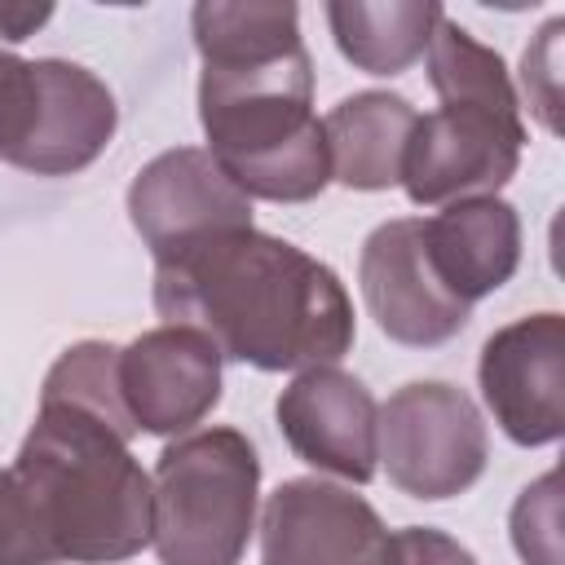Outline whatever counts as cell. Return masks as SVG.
<instances>
[{
	"label": "cell",
	"instance_id": "obj_1",
	"mask_svg": "<svg viewBox=\"0 0 565 565\" xmlns=\"http://www.w3.org/2000/svg\"><path fill=\"white\" fill-rule=\"evenodd\" d=\"M199 75V124L207 154L247 194L309 203L331 181L322 119L313 115V62L291 0H203L190 13Z\"/></svg>",
	"mask_w": 565,
	"mask_h": 565
},
{
	"label": "cell",
	"instance_id": "obj_2",
	"mask_svg": "<svg viewBox=\"0 0 565 565\" xmlns=\"http://www.w3.org/2000/svg\"><path fill=\"white\" fill-rule=\"evenodd\" d=\"M163 327L199 331L256 371L335 366L353 344V305L331 265L252 230L207 234L154 260Z\"/></svg>",
	"mask_w": 565,
	"mask_h": 565
},
{
	"label": "cell",
	"instance_id": "obj_3",
	"mask_svg": "<svg viewBox=\"0 0 565 565\" xmlns=\"http://www.w3.org/2000/svg\"><path fill=\"white\" fill-rule=\"evenodd\" d=\"M154 530V490L102 415L44 402L0 468V565H115Z\"/></svg>",
	"mask_w": 565,
	"mask_h": 565
},
{
	"label": "cell",
	"instance_id": "obj_4",
	"mask_svg": "<svg viewBox=\"0 0 565 565\" xmlns=\"http://www.w3.org/2000/svg\"><path fill=\"white\" fill-rule=\"evenodd\" d=\"M154 530L163 565H238L256 530L260 459L238 428H203L154 463Z\"/></svg>",
	"mask_w": 565,
	"mask_h": 565
},
{
	"label": "cell",
	"instance_id": "obj_5",
	"mask_svg": "<svg viewBox=\"0 0 565 565\" xmlns=\"http://www.w3.org/2000/svg\"><path fill=\"white\" fill-rule=\"evenodd\" d=\"M110 88L75 62L0 53V159L35 177L88 168L115 137Z\"/></svg>",
	"mask_w": 565,
	"mask_h": 565
},
{
	"label": "cell",
	"instance_id": "obj_6",
	"mask_svg": "<svg viewBox=\"0 0 565 565\" xmlns=\"http://www.w3.org/2000/svg\"><path fill=\"white\" fill-rule=\"evenodd\" d=\"M486 424L472 397L446 380L402 384L380 406V459L411 499H455L486 472Z\"/></svg>",
	"mask_w": 565,
	"mask_h": 565
},
{
	"label": "cell",
	"instance_id": "obj_7",
	"mask_svg": "<svg viewBox=\"0 0 565 565\" xmlns=\"http://www.w3.org/2000/svg\"><path fill=\"white\" fill-rule=\"evenodd\" d=\"M525 146L521 106H468L441 102L428 115H415L402 185L415 207H441L459 199L494 194L512 181Z\"/></svg>",
	"mask_w": 565,
	"mask_h": 565
},
{
	"label": "cell",
	"instance_id": "obj_8",
	"mask_svg": "<svg viewBox=\"0 0 565 565\" xmlns=\"http://www.w3.org/2000/svg\"><path fill=\"white\" fill-rule=\"evenodd\" d=\"M358 282H362V300L375 327L406 349L446 344L468 327L472 305H463L437 278L424 252V221L415 216L384 221L380 230L366 234Z\"/></svg>",
	"mask_w": 565,
	"mask_h": 565
},
{
	"label": "cell",
	"instance_id": "obj_9",
	"mask_svg": "<svg viewBox=\"0 0 565 565\" xmlns=\"http://www.w3.org/2000/svg\"><path fill=\"white\" fill-rule=\"evenodd\" d=\"M477 380L516 446H552L565 433V318L530 313L499 327L481 344Z\"/></svg>",
	"mask_w": 565,
	"mask_h": 565
},
{
	"label": "cell",
	"instance_id": "obj_10",
	"mask_svg": "<svg viewBox=\"0 0 565 565\" xmlns=\"http://www.w3.org/2000/svg\"><path fill=\"white\" fill-rule=\"evenodd\" d=\"M260 565H388V530L362 494L296 477L265 499Z\"/></svg>",
	"mask_w": 565,
	"mask_h": 565
},
{
	"label": "cell",
	"instance_id": "obj_11",
	"mask_svg": "<svg viewBox=\"0 0 565 565\" xmlns=\"http://www.w3.org/2000/svg\"><path fill=\"white\" fill-rule=\"evenodd\" d=\"M128 216L159 256L225 230H252V199L199 146L154 154L128 185Z\"/></svg>",
	"mask_w": 565,
	"mask_h": 565
},
{
	"label": "cell",
	"instance_id": "obj_12",
	"mask_svg": "<svg viewBox=\"0 0 565 565\" xmlns=\"http://www.w3.org/2000/svg\"><path fill=\"white\" fill-rule=\"evenodd\" d=\"M278 428L287 446L318 472L366 486L380 463V406L366 384L340 366L300 371L278 393Z\"/></svg>",
	"mask_w": 565,
	"mask_h": 565
},
{
	"label": "cell",
	"instance_id": "obj_13",
	"mask_svg": "<svg viewBox=\"0 0 565 565\" xmlns=\"http://www.w3.org/2000/svg\"><path fill=\"white\" fill-rule=\"evenodd\" d=\"M119 397L137 433H190L221 402V353L185 327L141 331L119 349Z\"/></svg>",
	"mask_w": 565,
	"mask_h": 565
},
{
	"label": "cell",
	"instance_id": "obj_14",
	"mask_svg": "<svg viewBox=\"0 0 565 565\" xmlns=\"http://www.w3.org/2000/svg\"><path fill=\"white\" fill-rule=\"evenodd\" d=\"M424 252L463 305L499 291L521 265V216L512 203L481 194L446 203L433 221H424Z\"/></svg>",
	"mask_w": 565,
	"mask_h": 565
},
{
	"label": "cell",
	"instance_id": "obj_15",
	"mask_svg": "<svg viewBox=\"0 0 565 565\" xmlns=\"http://www.w3.org/2000/svg\"><path fill=\"white\" fill-rule=\"evenodd\" d=\"M415 128V110L397 93H353L327 119L331 181L349 190H388L402 181V154Z\"/></svg>",
	"mask_w": 565,
	"mask_h": 565
},
{
	"label": "cell",
	"instance_id": "obj_16",
	"mask_svg": "<svg viewBox=\"0 0 565 565\" xmlns=\"http://www.w3.org/2000/svg\"><path fill=\"white\" fill-rule=\"evenodd\" d=\"M446 13L433 0H388V4L331 0L327 4V22L340 53L366 75H402L415 57H424L433 26Z\"/></svg>",
	"mask_w": 565,
	"mask_h": 565
},
{
	"label": "cell",
	"instance_id": "obj_17",
	"mask_svg": "<svg viewBox=\"0 0 565 565\" xmlns=\"http://www.w3.org/2000/svg\"><path fill=\"white\" fill-rule=\"evenodd\" d=\"M428 79L441 102H468V106H521L516 88L508 79V66L494 49L477 44L459 22L441 18L428 40Z\"/></svg>",
	"mask_w": 565,
	"mask_h": 565
},
{
	"label": "cell",
	"instance_id": "obj_18",
	"mask_svg": "<svg viewBox=\"0 0 565 565\" xmlns=\"http://www.w3.org/2000/svg\"><path fill=\"white\" fill-rule=\"evenodd\" d=\"M561 477L543 472L512 508V543L525 565H561Z\"/></svg>",
	"mask_w": 565,
	"mask_h": 565
},
{
	"label": "cell",
	"instance_id": "obj_19",
	"mask_svg": "<svg viewBox=\"0 0 565 565\" xmlns=\"http://www.w3.org/2000/svg\"><path fill=\"white\" fill-rule=\"evenodd\" d=\"M561 31H565V22L561 18H552L543 31H539V40L525 49V57H521V84H525V97H530V106H534V115H539V124L547 128V132H556L561 124H556V49H561Z\"/></svg>",
	"mask_w": 565,
	"mask_h": 565
},
{
	"label": "cell",
	"instance_id": "obj_20",
	"mask_svg": "<svg viewBox=\"0 0 565 565\" xmlns=\"http://www.w3.org/2000/svg\"><path fill=\"white\" fill-rule=\"evenodd\" d=\"M388 565H477V556L433 525H406L388 534Z\"/></svg>",
	"mask_w": 565,
	"mask_h": 565
},
{
	"label": "cell",
	"instance_id": "obj_21",
	"mask_svg": "<svg viewBox=\"0 0 565 565\" xmlns=\"http://www.w3.org/2000/svg\"><path fill=\"white\" fill-rule=\"evenodd\" d=\"M53 18V4H0V40H26Z\"/></svg>",
	"mask_w": 565,
	"mask_h": 565
}]
</instances>
